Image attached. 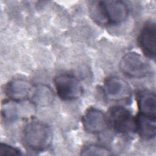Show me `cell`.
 <instances>
[{"label":"cell","mask_w":156,"mask_h":156,"mask_svg":"<svg viewBox=\"0 0 156 156\" xmlns=\"http://www.w3.org/2000/svg\"><path fill=\"white\" fill-rule=\"evenodd\" d=\"M90 11L93 20L102 25L118 24L127 18L129 10L124 1L105 0L94 1Z\"/></svg>","instance_id":"1"},{"label":"cell","mask_w":156,"mask_h":156,"mask_svg":"<svg viewBox=\"0 0 156 156\" xmlns=\"http://www.w3.org/2000/svg\"><path fill=\"white\" fill-rule=\"evenodd\" d=\"M23 142L29 149L40 152L49 147L52 140V132L46 124L40 121H31L24 127Z\"/></svg>","instance_id":"2"},{"label":"cell","mask_w":156,"mask_h":156,"mask_svg":"<svg viewBox=\"0 0 156 156\" xmlns=\"http://www.w3.org/2000/svg\"><path fill=\"white\" fill-rule=\"evenodd\" d=\"M113 129L118 133L129 135L136 132V120L131 112L122 106L112 107L108 119Z\"/></svg>","instance_id":"3"},{"label":"cell","mask_w":156,"mask_h":156,"mask_svg":"<svg viewBox=\"0 0 156 156\" xmlns=\"http://www.w3.org/2000/svg\"><path fill=\"white\" fill-rule=\"evenodd\" d=\"M119 67L124 74L133 78H143L152 73L149 64L135 52L126 53L121 60Z\"/></svg>","instance_id":"4"},{"label":"cell","mask_w":156,"mask_h":156,"mask_svg":"<svg viewBox=\"0 0 156 156\" xmlns=\"http://www.w3.org/2000/svg\"><path fill=\"white\" fill-rule=\"evenodd\" d=\"M56 91L63 101H73L79 98L83 93L80 82L74 76L60 74L54 80Z\"/></svg>","instance_id":"5"},{"label":"cell","mask_w":156,"mask_h":156,"mask_svg":"<svg viewBox=\"0 0 156 156\" xmlns=\"http://www.w3.org/2000/svg\"><path fill=\"white\" fill-rule=\"evenodd\" d=\"M103 88L105 95L112 101L127 102L131 98L132 90L130 85L119 77H108L104 82Z\"/></svg>","instance_id":"6"},{"label":"cell","mask_w":156,"mask_h":156,"mask_svg":"<svg viewBox=\"0 0 156 156\" xmlns=\"http://www.w3.org/2000/svg\"><path fill=\"white\" fill-rule=\"evenodd\" d=\"M82 121L84 129L87 132L94 134L104 131L107 125L105 115L94 107H90L87 110L82 116Z\"/></svg>","instance_id":"7"},{"label":"cell","mask_w":156,"mask_h":156,"mask_svg":"<svg viewBox=\"0 0 156 156\" xmlns=\"http://www.w3.org/2000/svg\"><path fill=\"white\" fill-rule=\"evenodd\" d=\"M138 42L143 53L154 59L156 54V26L155 23H147L141 29Z\"/></svg>","instance_id":"8"},{"label":"cell","mask_w":156,"mask_h":156,"mask_svg":"<svg viewBox=\"0 0 156 156\" xmlns=\"http://www.w3.org/2000/svg\"><path fill=\"white\" fill-rule=\"evenodd\" d=\"M32 87L27 81L21 79H15L5 87V93L11 99L15 101H23L31 94Z\"/></svg>","instance_id":"9"},{"label":"cell","mask_w":156,"mask_h":156,"mask_svg":"<svg viewBox=\"0 0 156 156\" xmlns=\"http://www.w3.org/2000/svg\"><path fill=\"white\" fill-rule=\"evenodd\" d=\"M136 120V132L144 140H151L155 136V118H152L139 113Z\"/></svg>","instance_id":"10"},{"label":"cell","mask_w":156,"mask_h":156,"mask_svg":"<svg viewBox=\"0 0 156 156\" xmlns=\"http://www.w3.org/2000/svg\"><path fill=\"white\" fill-rule=\"evenodd\" d=\"M137 102L140 113L155 118L156 99L154 93L149 91H141L138 96Z\"/></svg>","instance_id":"11"},{"label":"cell","mask_w":156,"mask_h":156,"mask_svg":"<svg viewBox=\"0 0 156 156\" xmlns=\"http://www.w3.org/2000/svg\"><path fill=\"white\" fill-rule=\"evenodd\" d=\"M30 95L32 102L39 105H48L52 102L54 98L52 90L45 85H38L33 88Z\"/></svg>","instance_id":"12"},{"label":"cell","mask_w":156,"mask_h":156,"mask_svg":"<svg viewBox=\"0 0 156 156\" xmlns=\"http://www.w3.org/2000/svg\"><path fill=\"white\" fill-rule=\"evenodd\" d=\"M23 101H15L11 100L5 101L2 108V116L5 121H13L23 114Z\"/></svg>","instance_id":"13"},{"label":"cell","mask_w":156,"mask_h":156,"mask_svg":"<svg viewBox=\"0 0 156 156\" xmlns=\"http://www.w3.org/2000/svg\"><path fill=\"white\" fill-rule=\"evenodd\" d=\"M81 154L83 155H109L112 153L110 150L105 147L90 144L83 147Z\"/></svg>","instance_id":"14"},{"label":"cell","mask_w":156,"mask_h":156,"mask_svg":"<svg viewBox=\"0 0 156 156\" xmlns=\"http://www.w3.org/2000/svg\"><path fill=\"white\" fill-rule=\"evenodd\" d=\"M21 155V152L19 149L12 146L4 143L0 144V155Z\"/></svg>","instance_id":"15"}]
</instances>
